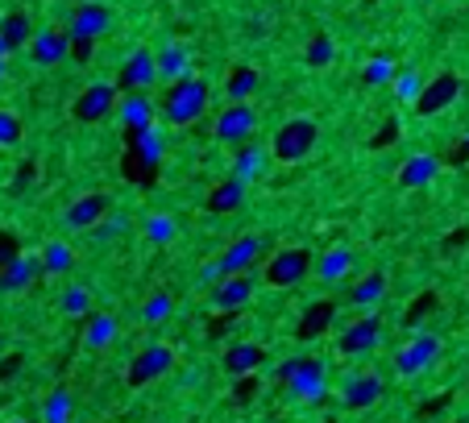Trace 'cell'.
Returning <instances> with one entry per match:
<instances>
[{
  "instance_id": "cell-34",
  "label": "cell",
  "mask_w": 469,
  "mask_h": 423,
  "mask_svg": "<svg viewBox=\"0 0 469 423\" xmlns=\"http://www.w3.org/2000/svg\"><path fill=\"white\" fill-rule=\"evenodd\" d=\"M59 303H63L67 315H91V312H96V307H91V291L88 287H67Z\"/></svg>"
},
{
  "instance_id": "cell-18",
  "label": "cell",
  "mask_w": 469,
  "mask_h": 423,
  "mask_svg": "<svg viewBox=\"0 0 469 423\" xmlns=\"http://www.w3.org/2000/svg\"><path fill=\"white\" fill-rule=\"evenodd\" d=\"M333 320H336V303H328V299H316V303L299 315L295 341H316V336H325L328 328H333Z\"/></svg>"
},
{
  "instance_id": "cell-36",
  "label": "cell",
  "mask_w": 469,
  "mask_h": 423,
  "mask_svg": "<svg viewBox=\"0 0 469 423\" xmlns=\"http://www.w3.org/2000/svg\"><path fill=\"white\" fill-rule=\"evenodd\" d=\"M333 37H325V34H316L312 42H307V50H304V58H307V67H328L333 63Z\"/></svg>"
},
{
  "instance_id": "cell-21",
  "label": "cell",
  "mask_w": 469,
  "mask_h": 423,
  "mask_svg": "<svg viewBox=\"0 0 469 423\" xmlns=\"http://www.w3.org/2000/svg\"><path fill=\"white\" fill-rule=\"evenodd\" d=\"M245 187H250V183L245 179H220L217 187L208 191V212H212V217H229V212H237V207L245 204Z\"/></svg>"
},
{
  "instance_id": "cell-12",
  "label": "cell",
  "mask_w": 469,
  "mask_h": 423,
  "mask_svg": "<svg viewBox=\"0 0 469 423\" xmlns=\"http://www.w3.org/2000/svg\"><path fill=\"white\" fill-rule=\"evenodd\" d=\"M253 274H225V279L212 287V307L217 312H241L245 303L253 299Z\"/></svg>"
},
{
  "instance_id": "cell-9",
  "label": "cell",
  "mask_w": 469,
  "mask_h": 423,
  "mask_svg": "<svg viewBox=\"0 0 469 423\" xmlns=\"http://www.w3.org/2000/svg\"><path fill=\"white\" fill-rule=\"evenodd\" d=\"M457 96H461V79L453 71H441L436 79L424 83V91L415 100V112H420V117H436V112H444Z\"/></svg>"
},
{
  "instance_id": "cell-2",
  "label": "cell",
  "mask_w": 469,
  "mask_h": 423,
  "mask_svg": "<svg viewBox=\"0 0 469 423\" xmlns=\"http://www.w3.org/2000/svg\"><path fill=\"white\" fill-rule=\"evenodd\" d=\"M316 121H307V117H291L282 121L279 129H274V142H271V153L279 158V163H304L307 153L316 150Z\"/></svg>"
},
{
  "instance_id": "cell-1",
  "label": "cell",
  "mask_w": 469,
  "mask_h": 423,
  "mask_svg": "<svg viewBox=\"0 0 469 423\" xmlns=\"http://www.w3.org/2000/svg\"><path fill=\"white\" fill-rule=\"evenodd\" d=\"M208 109V83L196 79V75H183V79H175L171 88H166L163 96V117L166 125H191V121H199V112Z\"/></svg>"
},
{
  "instance_id": "cell-5",
  "label": "cell",
  "mask_w": 469,
  "mask_h": 423,
  "mask_svg": "<svg viewBox=\"0 0 469 423\" xmlns=\"http://www.w3.org/2000/svg\"><path fill=\"white\" fill-rule=\"evenodd\" d=\"M171 365H175V349L171 344H145L142 353H137L133 361H129V386H150V382H158V378H166L171 374Z\"/></svg>"
},
{
  "instance_id": "cell-6",
  "label": "cell",
  "mask_w": 469,
  "mask_h": 423,
  "mask_svg": "<svg viewBox=\"0 0 469 423\" xmlns=\"http://www.w3.org/2000/svg\"><path fill=\"white\" fill-rule=\"evenodd\" d=\"M112 29V9L109 5H80V9L71 13V21H67V37L71 42H100V37Z\"/></svg>"
},
{
  "instance_id": "cell-19",
  "label": "cell",
  "mask_w": 469,
  "mask_h": 423,
  "mask_svg": "<svg viewBox=\"0 0 469 423\" xmlns=\"http://www.w3.org/2000/svg\"><path fill=\"white\" fill-rule=\"evenodd\" d=\"M382 378L378 374H357V378H349V386H345L341 403L349 407V411H366V407H374L382 398Z\"/></svg>"
},
{
  "instance_id": "cell-47",
  "label": "cell",
  "mask_w": 469,
  "mask_h": 423,
  "mask_svg": "<svg viewBox=\"0 0 469 423\" xmlns=\"http://www.w3.org/2000/svg\"><path fill=\"white\" fill-rule=\"evenodd\" d=\"M253 390H258V382H253V378H241V382H237V390H233V398H237V403H250Z\"/></svg>"
},
{
  "instance_id": "cell-35",
  "label": "cell",
  "mask_w": 469,
  "mask_h": 423,
  "mask_svg": "<svg viewBox=\"0 0 469 423\" xmlns=\"http://www.w3.org/2000/svg\"><path fill=\"white\" fill-rule=\"evenodd\" d=\"M75 411V398L67 390H55V395L46 398V423H67Z\"/></svg>"
},
{
  "instance_id": "cell-28",
  "label": "cell",
  "mask_w": 469,
  "mask_h": 423,
  "mask_svg": "<svg viewBox=\"0 0 469 423\" xmlns=\"http://www.w3.org/2000/svg\"><path fill=\"white\" fill-rule=\"evenodd\" d=\"M382 295H387V274H382V270H374V274H366V279H357V282H353V291H349V299H353L357 307H374Z\"/></svg>"
},
{
  "instance_id": "cell-48",
  "label": "cell",
  "mask_w": 469,
  "mask_h": 423,
  "mask_svg": "<svg viewBox=\"0 0 469 423\" xmlns=\"http://www.w3.org/2000/svg\"><path fill=\"white\" fill-rule=\"evenodd\" d=\"M444 403H449V395H441V398H428V403H420V419H428V415H436Z\"/></svg>"
},
{
  "instance_id": "cell-49",
  "label": "cell",
  "mask_w": 469,
  "mask_h": 423,
  "mask_svg": "<svg viewBox=\"0 0 469 423\" xmlns=\"http://www.w3.org/2000/svg\"><path fill=\"white\" fill-rule=\"evenodd\" d=\"M395 133H399V121H390V125L382 129L378 137H374V150H382V145H387V142H390V137H395Z\"/></svg>"
},
{
  "instance_id": "cell-31",
  "label": "cell",
  "mask_w": 469,
  "mask_h": 423,
  "mask_svg": "<svg viewBox=\"0 0 469 423\" xmlns=\"http://www.w3.org/2000/svg\"><path fill=\"white\" fill-rule=\"evenodd\" d=\"M71 266H75L71 245L67 241H46V249H42V270L46 274H67Z\"/></svg>"
},
{
  "instance_id": "cell-14",
  "label": "cell",
  "mask_w": 469,
  "mask_h": 423,
  "mask_svg": "<svg viewBox=\"0 0 469 423\" xmlns=\"http://www.w3.org/2000/svg\"><path fill=\"white\" fill-rule=\"evenodd\" d=\"M382 336V315H361V320H353L349 328L341 333V353L345 357H357V353H370L374 344H378Z\"/></svg>"
},
{
  "instance_id": "cell-51",
  "label": "cell",
  "mask_w": 469,
  "mask_h": 423,
  "mask_svg": "<svg viewBox=\"0 0 469 423\" xmlns=\"http://www.w3.org/2000/svg\"><path fill=\"white\" fill-rule=\"evenodd\" d=\"M9 423H26V419H9Z\"/></svg>"
},
{
  "instance_id": "cell-52",
  "label": "cell",
  "mask_w": 469,
  "mask_h": 423,
  "mask_svg": "<svg viewBox=\"0 0 469 423\" xmlns=\"http://www.w3.org/2000/svg\"><path fill=\"white\" fill-rule=\"evenodd\" d=\"M457 423H469V419H457Z\"/></svg>"
},
{
  "instance_id": "cell-46",
  "label": "cell",
  "mask_w": 469,
  "mask_h": 423,
  "mask_svg": "<svg viewBox=\"0 0 469 423\" xmlns=\"http://www.w3.org/2000/svg\"><path fill=\"white\" fill-rule=\"evenodd\" d=\"M237 315H241V312H220V320H212V328H208V336H220L229 324H237Z\"/></svg>"
},
{
  "instance_id": "cell-20",
  "label": "cell",
  "mask_w": 469,
  "mask_h": 423,
  "mask_svg": "<svg viewBox=\"0 0 469 423\" xmlns=\"http://www.w3.org/2000/svg\"><path fill=\"white\" fill-rule=\"evenodd\" d=\"M125 153H133V158H142V163H150V166L163 163V133H158V125L125 129Z\"/></svg>"
},
{
  "instance_id": "cell-8",
  "label": "cell",
  "mask_w": 469,
  "mask_h": 423,
  "mask_svg": "<svg viewBox=\"0 0 469 423\" xmlns=\"http://www.w3.org/2000/svg\"><path fill=\"white\" fill-rule=\"evenodd\" d=\"M253 129H258V112H253L250 104H229V109L217 117V129H212V133H217L220 145L241 150V145L253 137Z\"/></svg>"
},
{
  "instance_id": "cell-23",
  "label": "cell",
  "mask_w": 469,
  "mask_h": 423,
  "mask_svg": "<svg viewBox=\"0 0 469 423\" xmlns=\"http://www.w3.org/2000/svg\"><path fill=\"white\" fill-rule=\"evenodd\" d=\"M37 29L29 26V17L21 9L5 13L0 17V42H5V50H29V42H34Z\"/></svg>"
},
{
  "instance_id": "cell-50",
  "label": "cell",
  "mask_w": 469,
  "mask_h": 423,
  "mask_svg": "<svg viewBox=\"0 0 469 423\" xmlns=\"http://www.w3.org/2000/svg\"><path fill=\"white\" fill-rule=\"evenodd\" d=\"M5 55H9V50H5V42H0V63H5Z\"/></svg>"
},
{
  "instance_id": "cell-4",
  "label": "cell",
  "mask_w": 469,
  "mask_h": 423,
  "mask_svg": "<svg viewBox=\"0 0 469 423\" xmlns=\"http://www.w3.org/2000/svg\"><path fill=\"white\" fill-rule=\"evenodd\" d=\"M307 274H312V253H307L304 245H299V249L295 245H291V249H274L271 261H266V282L279 291L299 287Z\"/></svg>"
},
{
  "instance_id": "cell-13",
  "label": "cell",
  "mask_w": 469,
  "mask_h": 423,
  "mask_svg": "<svg viewBox=\"0 0 469 423\" xmlns=\"http://www.w3.org/2000/svg\"><path fill=\"white\" fill-rule=\"evenodd\" d=\"M67 55H71L67 29H37L34 42H29V58H34L37 67H59Z\"/></svg>"
},
{
  "instance_id": "cell-27",
  "label": "cell",
  "mask_w": 469,
  "mask_h": 423,
  "mask_svg": "<svg viewBox=\"0 0 469 423\" xmlns=\"http://www.w3.org/2000/svg\"><path fill=\"white\" fill-rule=\"evenodd\" d=\"M225 91H229V104H250V96L258 91V67L237 63L225 79Z\"/></svg>"
},
{
  "instance_id": "cell-3",
  "label": "cell",
  "mask_w": 469,
  "mask_h": 423,
  "mask_svg": "<svg viewBox=\"0 0 469 423\" xmlns=\"http://www.w3.org/2000/svg\"><path fill=\"white\" fill-rule=\"evenodd\" d=\"M117 104H121V88L100 79V83H88V88L75 96L71 112H75V121H83V125H100L104 117L117 112Z\"/></svg>"
},
{
  "instance_id": "cell-43",
  "label": "cell",
  "mask_w": 469,
  "mask_h": 423,
  "mask_svg": "<svg viewBox=\"0 0 469 423\" xmlns=\"http://www.w3.org/2000/svg\"><path fill=\"white\" fill-rule=\"evenodd\" d=\"M91 233H96V237H100V241H109V237L125 233V220H121V217H117V212H109V217L100 220V225H96V228H91Z\"/></svg>"
},
{
  "instance_id": "cell-10",
  "label": "cell",
  "mask_w": 469,
  "mask_h": 423,
  "mask_svg": "<svg viewBox=\"0 0 469 423\" xmlns=\"http://www.w3.org/2000/svg\"><path fill=\"white\" fill-rule=\"evenodd\" d=\"M279 378L291 382L299 395L316 398L320 390H325V361H320V357H295V361H287V365L279 369Z\"/></svg>"
},
{
  "instance_id": "cell-42",
  "label": "cell",
  "mask_w": 469,
  "mask_h": 423,
  "mask_svg": "<svg viewBox=\"0 0 469 423\" xmlns=\"http://www.w3.org/2000/svg\"><path fill=\"white\" fill-rule=\"evenodd\" d=\"M17 258H21V241H17V233H9V228H5V233H0V270H5V266H13Z\"/></svg>"
},
{
  "instance_id": "cell-32",
  "label": "cell",
  "mask_w": 469,
  "mask_h": 423,
  "mask_svg": "<svg viewBox=\"0 0 469 423\" xmlns=\"http://www.w3.org/2000/svg\"><path fill=\"white\" fill-rule=\"evenodd\" d=\"M262 166H266V150H258V145H241V150H237V158H233V174H237V179L250 183L253 174L262 171Z\"/></svg>"
},
{
  "instance_id": "cell-16",
  "label": "cell",
  "mask_w": 469,
  "mask_h": 423,
  "mask_svg": "<svg viewBox=\"0 0 469 423\" xmlns=\"http://www.w3.org/2000/svg\"><path fill=\"white\" fill-rule=\"evenodd\" d=\"M266 353L262 344H253V341H233L225 349V357H220V365H225V374H233V378H250L253 369H262Z\"/></svg>"
},
{
  "instance_id": "cell-15",
  "label": "cell",
  "mask_w": 469,
  "mask_h": 423,
  "mask_svg": "<svg viewBox=\"0 0 469 423\" xmlns=\"http://www.w3.org/2000/svg\"><path fill=\"white\" fill-rule=\"evenodd\" d=\"M262 253H266V241L250 233V237H237V241L229 245L217 261H220V270H225V274H250V266L262 258Z\"/></svg>"
},
{
  "instance_id": "cell-26",
  "label": "cell",
  "mask_w": 469,
  "mask_h": 423,
  "mask_svg": "<svg viewBox=\"0 0 469 423\" xmlns=\"http://www.w3.org/2000/svg\"><path fill=\"white\" fill-rule=\"evenodd\" d=\"M436 174H441V163H436L432 153H415V158H407L403 163L399 183H403V187H428Z\"/></svg>"
},
{
  "instance_id": "cell-25",
  "label": "cell",
  "mask_w": 469,
  "mask_h": 423,
  "mask_svg": "<svg viewBox=\"0 0 469 423\" xmlns=\"http://www.w3.org/2000/svg\"><path fill=\"white\" fill-rule=\"evenodd\" d=\"M112 341H117V315L112 312H91L88 328H83V344H88V349H109Z\"/></svg>"
},
{
  "instance_id": "cell-39",
  "label": "cell",
  "mask_w": 469,
  "mask_h": 423,
  "mask_svg": "<svg viewBox=\"0 0 469 423\" xmlns=\"http://www.w3.org/2000/svg\"><path fill=\"white\" fill-rule=\"evenodd\" d=\"M175 237V220L171 217H150L145 220V241L150 245H166Z\"/></svg>"
},
{
  "instance_id": "cell-22",
  "label": "cell",
  "mask_w": 469,
  "mask_h": 423,
  "mask_svg": "<svg viewBox=\"0 0 469 423\" xmlns=\"http://www.w3.org/2000/svg\"><path fill=\"white\" fill-rule=\"evenodd\" d=\"M37 274H46L42 270V258H26V253H21L13 266H5V270H0V291H5V295H17V291L34 287Z\"/></svg>"
},
{
  "instance_id": "cell-45",
  "label": "cell",
  "mask_w": 469,
  "mask_h": 423,
  "mask_svg": "<svg viewBox=\"0 0 469 423\" xmlns=\"http://www.w3.org/2000/svg\"><path fill=\"white\" fill-rule=\"evenodd\" d=\"M21 369V353H9V357L0 361V382H13V374Z\"/></svg>"
},
{
  "instance_id": "cell-41",
  "label": "cell",
  "mask_w": 469,
  "mask_h": 423,
  "mask_svg": "<svg viewBox=\"0 0 469 423\" xmlns=\"http://www.w3.org/2000/svg\"><path fill=\"white\" fill-rule=\"evenodd\" d=\"M17 142H21V121H17V112L0 109V145H17Z\"/></svg>"
},
{
  "instance_id": "cell-17",
  "label": "cell",
  "mask_w": 469,
  "mask_h": 423,
  "mask_svg": "<svg viewBox=\"0 0 469 423\" xmlns=\"http://www.w3.org/2000/svg\"><path fill=\"white\" fill-rule=\"evenodd\" d=\"M436 357H441V341H436V336H415L411 344L399 349L395 365H399V374H420V369H428Z\"/></svg>"
},
{
  "instance_id": "cell-29",
  "label": "cell",
  "mask_w": 469,
  "mask_h": 423,
  "mask_svg": "<svg viewBox=\"0 0 469 423\" xmlns=\"http://www.w3.org/2000/svg\"><path fill=\"white\" fill-rule=\"evenodd\" d=\"M349 266H353V253L345 249V245H333V249L316 261V274L325 282H336V279H345V274H349Z\"/></svg>"
},
{
  "instance_id": "cell-30",
  "label": "cell",
  "mask_w": 469,
  "mask_h": 423,
  "mask_svg": "<svg viewBox=\"0 0 469 423\" xmlns=\"http://www.w3.org/2000/svg\"><path fill=\"white\" fill-rule=\"evenodd\" d=\"M183 75H191L187 71V50L183 46H163L158 50V79H183Z\"/></svg>"
},
{
  "instance_id": "cell-33",
  "label": "cell",
  "mask_w": 469,
  "mask_h": 423,
  "mask_svg": "<svg viewBox=\"0 0 469 423\" xmlns=\"http://www.w3.org/2000/svg\"><path fill=\"white\" fill-rule=\"evenodd\" d=\"M171 312H175V299L166 295V291H154V295L142 303V320H145V324H163V320H171Z\"/></svg>"
},
{
  "instance_id": "cell-7",
  "label": "cell",
  "mask_w": 469,
  "mask_h": 423,
  "mask_svg": "<svg viewBox=\"0 0 469 423\" xmlns=\"http://www.w3.org/2000/svg\"><path fill=\"white\" fill-rule=\"evenodd\" d=\"M154 79H158V55H154L150 46H133V55L117 71V88L129 96V91H145Z\"/></svg>"
},
{
  "instance_id": "cell-44",
  "label": "cell",
  "mask_w": 469,
  "mask_h": 423,
  "mask_svg": "<svg viewBox=\"0 0 469 423\" xmlns=\"http://www.w3.org/2000/svg\"><path fill=\"white\" fill-rule=\"evenodd\" d=\"M34 179H37V163H21L17 179H13V196H21V191H26Z\"/></svg>"
},
{
  "instance_id": "cell-40",
  "label": "cell",
  "mask_w": 469,
  "mask_h": 423,
  "mask_svg": "<svg viewBox=\"0 0 469 423\" xmlns=\"http://www.w3.org/2000/svg\"><path fill=\"white\" fill-rule=\"evenodd\" d=\"M424 83L428 79H420L415 71H403V75H395V91H399V100H420V91H424Z\"/></svg>"
},
{
  "instance_id": "cell-11",
  "label": "cell",
  "mask_w": 469,
  "mask_h": 423,
  "mask_svg": "<svg viewBox=\"0 0 469 423\" xmlns=\"http://www.w3.org/2000/svg\"><path fill=\"white\" fill-rule=\"evenodd\" d=\"M112 212V199L104 196V191H91V196H80L71 207H67V228H80V233H88V228H96L100 220Z\"/></svg>"
},
{
  "instance_id": "cell-24",
  "label": "cell",
  "mask_w": 469,
  "mask_h": 423,
  "mask_svg": "<svg viewBox=\"0 0 469 423\" xmlns=\"http://www.w3.org/2000/svg\"><path fill=\"white\" fill-rule=\"evenodd\" d=\"M121 121H125V129H150L154 125V104L145 91H129V96H121L117 104Z\"/></svg>"
},
{
  "instance_id": "cell-38",
  "label": "cell",
  "mask_w": 469,
  "mask_h": 423,
  "mask_svg": "<svg viewBox=\"0 0 469 423\" xmlns=\"http://www.w3.org/2000/svg\"><path fill=\"white\" fill-rule=\"evenodd\" d=\"M436 307H441V295H436V291H424V295L407 307V324H420V320H428Z\"/></svg>"
},
{
  "instance_id": "cell-37",
  "label": "cell",
  "mask_w": 469,
  "mask_h": 423,
  "mask_svg": "<svg viewBox=\"0 0 469 423\" xmlns=\"http://www.w3.org/2000/svg\"><path fill=\"white\" fill-rule=\"evenodd\" d=\"M395 63H390V58H370V63H366V71H361V79L370 83V88H382V83H390L395 79Z\"/></svg>"
}]
</instances>
